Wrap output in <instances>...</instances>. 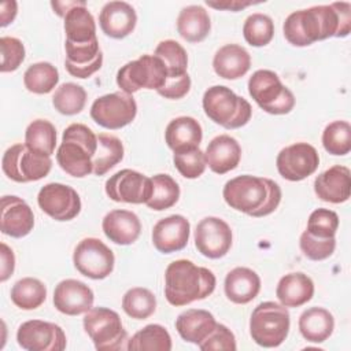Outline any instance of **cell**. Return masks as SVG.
<instances>
[{"mask_svg":"<svg viewBox=\"0 0 351 351\" xmlns=\"http://www.w3.org/2000/svg\"><path fill=\"white\" fill-rule=\"evenodd\" d=\"M243 36L250 45L265 47L271 41L274 36V23L266 14H251L244 21Z\"/></svg>","mask_w":351,"mask_h":351,"instance_id":"obj_43","label":"cell"},{"mask_svg":"<svg viewBox=\"0 0 351 351\" xmlns=\"http://www.w3.org/2000/svg\"><path fill=\"white\" fill-rule=\"evenodd\" d=\"M63 19L66 43L86 44L93 40H97L96 22L93 15L88 10L85 1H80V4L70 8Z\"/></svg>","mask_w":351,"mask_h":351,"instance_id":"obj_30","label":"cell"},{"mask_svg":"<svg viewBox=\"0 0 351 351\" xmlns=\"http://www.w3.org/2000/svg\"><path fill=\"white\" fill-rule=\"evenodd\" d=\"M299 245L306 258L311 261H324L333 254L336 248V239H319L304 230L300 234Z\"/></svg>","mask_w":351,"mask_h":351,"instance_id":"obj_47","label":"cell"},{"mask_svg":"<svg viewBox=\"0 0 351 351\" xmlns=\"http://www.w3.org/2000/svg\"><path fill=\"white\" fill-rule=\"evenodd\" d=\"M75 269L92 280H103L114 270V252L99 239L86 237L81 240L73 254Z\"/></svg>","mask_w":351,"mask_h":351,"instance_id":"obj_12","label":"cell"},{"mask_svg":"<svg viewBox=\"0 0 351 351\" xmlns=\"http://www.w3.org/2000/svg\"><path fill=\"white\" fill-rule=\"evenodd\" d=\"M122 308L134 319H147L156 310V298L149 289L134 287L123 295Z\"/></svg>","mask_w":351,"mask_h":351,"instance_id":"obj_41","label":"cell"},{"mask_svg":"<svg viewBox=\"0 0 351 351\" xmlns=\"http://www.w3.org/2000/svg\"><path fill=\"white\" fill-rule=\"evenodd\" d=\"M104 188L114 202L145 204L152 195V180L136 170L122 169L106 181Z\"/></svg>","mask_w":351,"mask_h":351,"instance_id":"obj_13","label":"cell"},{"mask_svg":"<svg viewBox=\"0 0 351 351\" xmlns=\"http://www.w3.org/2000/svg\"><path fill=\"white\" fill-rule=\"evenodd\" d=\"M129 351H170L171 337L167 329L159 324H149L136 332L128 341Z\"/></svg>","mask_w":351,"mask_h":351,"instance_id":"obj_34","label":"cell"},{"mask_svg":"<svg viewBox=\"0 0 351 351\" xmlns=\"http://www.w3.org/2000/svg\"><path fill=\"white\" fill-rule=\"evenodd\" d=\"M18 12V4L16 1L11 0V1H3L1 3V11H0V26L5 27L7 25H10Z\"/></svg>","mask_w":351,"mask_h":351,"instance_id":"obj_52","label":"cell"},{"mask_svg":"<svg viewBox=\"0 0 351 351\" xmlns=\"http://www.w3.org/2000/svg\"><path fill=\"white\" fill-rule=\"evenodd\" d=\"M1 49V73L15 71L25 60V47L16 37L4 36L0 38Z\"/></svg>","mask_w":351,"mask_h":351,"instance_id":"obj_48","label":"cell"},{"mask_svg":"<svg viewBox=\"0 0 351 351\" xmlns=\"http://www.w3.org/2000/svg\"><path fill=\"white\" fill-rule=\"evenodd\" d=\"M59 82V71L49 62H37L30 64L23 74L25 88L37 95H45L53 90Z\"/></svg>","mask_w":351,"mask_h":351,"instance_id":"obj_39","label":"cell"},{"mask_svg":"<svg viewBox=\"0 0 351 351\" xmlns=\"http://www.w3.org/2000/svg\"><path fill=\"white\" fill-rule=\"evenodd\" d=\"M191 233L189 221L180 214L159 219L152 229L154 247L162 254H171L186 247Z\"/></svg>","mask_w":351,"mask_h":351,"instance_id":"obj_19","label":"cell"},{"mask_svg":"<svg viewBox=\"0 0 351 351\" xmlns=\"http://www.w3.org/2000/svg\"><path fill=\"white\" fill-rule=\"evenodd\" d=\"M232 229L218 217L203 218L195 229V247L210 259H219L232 247Z\"/></svg>","mask_w":351,"mask_h":351,"instance_id":"obj_17","label":"cell"},{"mask_svg":"<svg viewBox=\"0 0 351 351\" xmlns=\"http://www.w3.org/2000/svg\"><path fill=\"white\" fill-rule=\"evenodd\" d=\"M137 114V104L132 95L112 92L97 97L90 106V118L101 128L117 130L132 123Z\"/></svg>","mask_w":351,"mask_h":351,"instance_id":"obj_11","label":"cell"},{"mask_svg":"<svg viewBox=\"0 0 351 351\" xmlns=\"http://www.w3.org/2000/svg\"><path fill=\"white\" fill-rule=\"evenodd\" d=\"M67 73L75 78H89L103 64V53L99 48V41L93 40L86 44L64 43Z\"/></svg>","mask_w":351,"mask_h":351,"instance_id":"obj_21","label":"cell"},{"mask_svg":"<svg viewBox=\"0 0 351 351\" xmlns=\"http://www.w3.org/2000/svg\"><path fill=\"white\" fill-rule=\"evenodd\" d=\"M86 103L85 89L74 82L62 84L52 96L55 110L63 115H75L81 112Z\"/></svg>","mask_w":351,"mask_h":351,"instance_id":"obj_42","label":"cell"},{"mask_svg":"<svg viewBox=\"0 0 351 351\" xmlns=\"http://www.w3.org/2000/svg\"><path fill=\"white\" fill-rule=\"evenodd\" d=\"M167 81V70L155 55H141L128 62L117 73V85L122 92L133 95L140 89H160Z\"/></svg>","mask_w":351,"mask_h":351,"instance_id":"obj_9","label":"cell"},{"mask_svg":"<svg viewBox=\"0 0 351 351\" xmlns=\"http://www.w3.org/2000/svg\"><path fill=\"white\" fill-rule=\"evenodd\" d=\"M319 165L317 149L308 143H295L282 148L276 159L280 176L288 181H302L311 176Z\"/></svg>","mask_w":351,"mask_h":351,"instance_id":"obj_15","label":"cell"},{"mask_svg":"<svg viewBox=\"0 0 351 351\" xmlns=\"http://www.w3.org/2000/svg\"><path fill=\"white\" fill-rule=\"evenodd\" d=\"M189 89H191V77L186 74L185 77H182L180 80L166 81V84L156 92L166 99L177 100V99L184 97L189 92Z\"/></svg>","mask_w":351,"mask_h":351,"instance_id":"obj_50","label":"cell"},{"mask_svg":"<svg viewBox=\"0 0 351 351\" xmlns=\"http://www.w3.org/2000/svg\"><path fill=\"white\" fill-rule=\"evenodd\" d=\"M82 324L97 351L128 350V332L117 311L107 307H92L85 313Z\"/></svg>","mask_w":351,"mask_h":351,"instance_id":"obj_7","label":"cell"},{"mask_svg":"<svg viewBox=\"0 0 351 351\" xmlns=\"http://www.w3.org/2000/svg\"><path fill=\"white\" fill-rule=\"evenodd\" d=\"M202 104L206 115L225 129H239L247 125L252 115L251 104L223 85L208 88L203 95Z\"/></svg>","mask_w":351,"mask_h":351,"instance_id":"obj_5","label":"cell"},{"mask_svg":"<svg viewBox=\"0 0 351 351\" xmlns=\"http://www.w3.org/2000/svg\"><path fill=\"white\" fill-rule=\"evenodd\" d=\"M37 203L55 221H71L81 211V199L77 191L60 182L44 185L37 195Z\"/></svg>","mask_w":351,"mask_h":351,"instance_id":"obj_16","label":"cell"},{"mask_svg":"<svg viewBox=\"0 0 351 351\" xmlns=\"http://www.w3.org/2000/svg\"><path fill=\"white\" fill-rule=\"evenodd\" d=\"M25 145L41 155L51 156L56 147V129L47 119H36L25 130Z\"/></svg>","mask_w":351,"mask_h":351,"instance_id":"obj_38","label":"cell"},{"mask_svg":"<svg viewBox=\"0 0 351 351\" xmlns=\"http://www.w3.org/2000/svg\"><path fill=\"white\" fill-rule=\"evenodd\" d=\"M97 151V136L84 123L69 125L56 151V162L71 177L82 178L93 173V158Z\"/></svg>","mask_w":351,"mask_h":351,"instance_id":"obj_4","label":"cell"},{"mask_svg":"<svg viewBox=\"0 0 351 351\" xmlns=\"http://www.w3.org/2000/svg\"><path fill=\"white\" fill-rule=\"evenodd\" d=\"M289 325V311L285 306L276 302H262L252 310L250 335L258 346L273 348L284 343Z\"/></svg>","mask_w":351,"mask_h":351,"instance_id":"obj_6","label":"cell"},{"mask_svg":"<svg viewBox=\"0 0 351 351\" xmlns=\"http://www.w3.org/2000/svg\"><path fill=\"white\" fill-rule=\"evenodd\" d=\"M339 228V215L329 208L314 210L307 221V232L319 239L335 237Z\"/></svg>","mask_w":351,"mask_h":351,"instance_id":"obj_46","label":"cell"},{"mask_svg":"<svg viewBox=\"0 0 351 351\" xmlns=\"http://www.w3.org/2000/svg\"><path fill=\"white\" fill-rule=\"evenodd\" d=\"M282 32L295 47H307L329 37H347L351 32V4L336 1L293 11L287 16Z\"/></svg>","mask_w":351,"mask_h":351,"instance_id":"obj_1","label":"cell"},{"mask_svg":"<svg viewBox=\"0 0 351 351\" xmlns=\"http://www.w3.org/2000/svg\"><path fill=\"white\" fill-rule=\"evenodd\" d=\"M248 93L267 114L284 115L295 107L293 93L271 70H256L248 80Z\"/></svg>","mask_w":351,"mask_h":351,"instance_id":"obj_8","label":"cell"},{"mask_svg":"<svg viewBox=\"0 0 351 351\" xmlns=\"http://www.w3.org/2000/svg\"><path fill=\"white\" fill-rule=\"evenodd\" d=\"M223 289L230 302L236 304H247L258 296L261 291V278L252 269L239 266L226 274Z\"/></svg>","mask_w":351,"mask_h":351,"instance_id":"obj_26","label":"cell"},{"mask_svg":"<svg viewBox=\"0 0 351 351\" xmlns=\"http://www.w3.org/2000/svg\"><path fill=\"white\" fill-rule=\"evenodd\" d=\"M210 30V16L202 5H188L180 11L177 18V32L188 43L203 41Z\"/></svg>","mask_w":351,"mask_h":351,"instance_id":"obj_33","label":"cell"},{"mask_svg":"<svg viewBox=\"0 0 351 351\" xmlns=\"http://www.w3.org/2000/svg\"><path fill=\"white\" fill-rule=\"evenodd\" d=\"M16 341L27 351H63L67 343L59 325L41 319L23 322L18 328Z\"/></svg>","mask_w":351,"mask_h":351,"instance_id":"obj_14","label":"cell"},{"mask_svg":"<svg viewBox=\"0 0 351 351\" xmlns=\"http://www.w3.org/2000/svg\"><path fill=\"white\" fill-rule=\"evenodd\" d=\"M34 226V214L21 197L5 195L1 197L0 229L4 234L21 239L27 236Z\"/></svg>","mask_w":351,"mask_h":351,"instance_id":"obj_20","label":"cell"},{"mask_svg":"<svg viewBox=\"0 0 351 351\" xmlns=\"http://www.w3.org/2000/svg\"><path fill=\"white\" fill-rule=\"evenodd\" d=\"M152 180V195L145 203L151 210L163 211L173 207L180 197V186L169 174H156Z\"/></svg>","mask_w":351,"mask_h":351,"instance_id":"obj_40","label":"cell"},{"mask_svg":"<svg viewBox=\"0 0 351 351\" xmlns=\"http://www.w3.org/2000/svg\"><path fill=\"white\" fill-rule=\"evenodd\" d=\"M199 348L202 351H211V350L234 351L237 346H236V339L233 332L223 324H217L214 330L199 344Z\"/></svg>","mask_w":351,"mask_h":351,"instance_id":"obj_49","label":"cell"},{"mask_svg":"<svg viewBox=\"0 0 351 351\" xmlns=\"http://www.w3.org/2000/svg\"><path fill=\"white\" fill-rule=\"evenodd\" d=\"M202 138V126L192 117H177L171 119L165 130V141L173 152L199 147Z\"/></svg>","mask_w":351,"mask_h":351,"instance_id":"obj_31","label":"cell"},{"mask_svg":"<svg viewBox=\"0 0 351 351\" xmlns=\"http://www.w3.org/2000/svg\"><path fill=\"white\" fill-rule=\"evenodd\" d=\"M217 324L210 311L189 308L177 317L176 329L182 340L199 346L214 330Z\"/></svg>","mask_w":351,"mask_h":351,"instance_id":"obj_28","label":"cell"},{"mask_svg":"<svg viewBox=\"0 0 351 351\" xmlns=\"http://www.w3.org/2000/svg\"><path fill=\"white\" fill-rule=\"evenodd\" d=\"M281 195V188L276 181L250 174L229 180L222 189L228 206L255 218L271 214L278 207Z\"/></svg>","mask_w":351,"mask_h":351,"instance_id":"obj_2","label":"cell"},{"mask_svg":"<svg viewBox=\"0 0 351 351\" xmlns=\"http://www.w3.org/2000/svg\"><path fill=\"white\" fill-rule=\"evenodd\" d=\"M77 4H80V1H52L51 5L53 8V11L56 12V15L64 18V15L67 14V11L73 7H75Z\"/></svg>","mask_w":351,"mask_h":351,"instance_id":"obj_54","label":"cell"},{"mask_svg":"<svg viewBox=\"0 0 351 351\" xmlns=\"http://www.w3.org/2000/svg\"><path fill=\"white\" fill-rule=\"evenodd\" d=\"M300 335L311 343H324L333 333L335 318L324 307H310L299 317Z\"/></svg>","mask_w":351,"mask_h":351,"instance_id":"obj_32","label":"cell"},{"mask_svg":"<svg viewBox=\"0 0 351 351\" xmlns=\"http://www.w3.org/2000/svg\"><path fill=\"white\" fill-rule=\"evenodd\" d=\"M101 228L106 237L119 245L133 244L141 233L138 217L129 210L121 208L107 213L103 218Z\"/></svg>","mask_w":351,"mask_h":351,"instance_id":"obj_25","label":"cell"},{"mask_svg":"<svg viewBox=\"0 0 351 351\" xmlns=\"http://www.w3.org/2000/svg\"><path fill=\"white\" fill-rule=\"evenodd\" d=\"M173 162L178 173L189 180L200 177L207 166L204 152L199 147L176 151L173 155Z\"/></svg>","mask_w":351,"mask_h":351,"instance_id":"obj_45","label":"cell"},{"mask_svg":"<svg viewBox=\"0 0 351 351\" xmlns=\"http://www.w3.org/2000/svg\"><path fill=\"white\" fill-rule=\"evenodd\" d=\"M47 299V287L43 281L33 277L18 280L11 288L12 303L22 310H34Z\"/></svg>","mask_w":351,"mask_h":351,"instance_id":"obj_37","label":"cell"},{"mask_svg":"<svg viewBox=\"0 0 351 351\" xmlns=\"http://www.w3.org/2000/svg\"><path fill=\"white\" fill-rule=\"evenodd\" d=\"M1 169L10 180L25 184L47 177L52 169V159L29 149L25 144H14L4 152Z\"/></svg>","mask_w":351,"mask_h":351,"instance_id":"obj_10","label":"cell"},{"mask_svg":"<svg viewBox=\"0 0 351 351\" xmlns=\"http://www.w3.org/2000/svg\"><path fill=\"white\" fill-rule=\"evenodd\" d=\"M313 295L314 282L302 271L285 274L280 278L276 288V296L285 307H300L310 302Z\"/></svg>","mask_w":351,"mask_h":351,"instance_id":"obj_29","label":"cell"},{"mask_svg":"<svg viewBox=\"0 0 351 351\" xmlns=\"http://www.w3.org/2000/svg\"><path fill=\"white\" fill-rule=\"evenodd\" d=\"M204 158L211 171L225 174L236 169L240 163L241 147L234 137L229 134H219L208 143Z\"/></svg>","mask_w":351,"mask_h":351,"instance_id":"obj_24","label":"cell"},{"mask_svg":"<svg viewBox=\"0 0 351 351\" xmlns=\"http://www.w3.org/2000/svg\"><path fill=\"white\" fill-rule=\"evenodd\" d=\"M322 145L326 152L337 156L351 151V126L347 121H333L322 132Z\"/></svg>","mask_w":351,"mask_h":351,"instance_id":"obj_44","label":"cell"},{"mask_svg":"<svg viewBox=\"0 0 351 351\" xmlns=\"http://www.w3.org/2000/svg\"><path fill=\"white\" fill-rule=\"evenodd\" d=\"M214 273L188 259L171 262L165 271V296L176 307L206 299L215 289Z\"/></svg>","mask_w":351,"mask_h":351,"instance_id":"obj_3","label":"cell"},{"mask_svg":"<svg viewBox=\"0 0 351 351\" xmlns=\"http://www.w3.org/2000/svg\"><path fill=\"white\" fill-rule=\"evenodd\" d=\"M314 192L318 199L328 203H344L351 195V171L348 167L335 165L314 180Z\"/></svg>","mask_w":351,"mask_h":351,"instance_id":"obj_22","label":"cell"},{"mask_svg":"<svg viewBox=\"0 0 351 351\" xmlns=\"http://www.w3.org/2000/svg\"><path fill=\"white\" fill-rule=\"evenodd\" d=\"M137 23L134 8L126 1H108L99 14V25L103 33L111 38L129 36Z\"/></svg>","mask_w":351,"mask_h":351,"instance_id":"obj_23","label":"cell"},{"mask_svg":"<svg viewBox=\"0 0 351 351\" xmlns=\"http://www.w3.org/2000/svg\"><path fill=\"white\" fill-rule=\"evenodd\" d=\"M206 4H207L208 7H213V8H217V10H228V11L236 12V11H240V10L248 7V5L254 4V3H252V1H237V0H233V1H218V3H215V1H208V0H207Z\"/></svg>","mask_w":351,"mask_h":351,"instance_id":"obj_53","label":"cell"},{"mask_svg":"<svg viewBox=\"0 0 351 351\" xmlns=\"http://www.w3.org/2000/svg\"><path fill=\"white\" fill-rule=\"evenodd\" d=\"M1 251H0V256H1V273H0V281L4 282L7 281L15 269V256L12 250L5 244L1 243Z\"/></svg>","mask_w":351,"mask_h":351,"instance_id":"obj_51","label":"cell"},{"mask_svg":"<svg viewBox=\"0 0 351 351\" xmlns=\"http://www.w3.org/2000/svg\"><path fill=\"white\" fill-rule=\"evenodd\" d=\"M123 159L122 141L107 133L97 136V151L93 158V174L104 176Z\"/></svg>","mask_w":351,"mask_h":351,"instance_id":"obj_36","label":"cell"},{"mask_svg":"<svg viewBox=\"0 0 351 351\" xmlns=\"http://www.w3.org/2000/svg\"><path fill=\"white\" fill-rule=\"evenodd\" d=\"M155 56L162 59L167 70V81H174L185 77L188 67V53L185 48L176 40L160 41L154 52Z\"/></svg>","mask_w":351,"mask_h":351,"instance_id":"obj_35","label":"cell"},{"mask_svg":"<svg viewBox=\"0 0 351 351\" xmlns=\"http://www.w3.org/2000/svg\"><path fill=\"white\" fill-rule=\"evenodd\" d=\"M251 56L248 51L239 44H226L221 47L213 59V69L217 75L225 80H237L248 73Z\"/></svg>","mask_w":351,"mask_h":351,"instance_id":"obj_27","label":"cell"},{"mask_svg":"<svg viewBox=\"0 0 351 351\" xmlns=\"http://www.w3.org/2000/svg\"><path fill=\"white\" fill-rule=\"evenodd\" d=\"M93 291L82 281L67 278L60 281L53 291V306L66 315L85 314L93 307Z\"/></svg>","mask_w":351,"mask_h":351,"instance_id":"obj_18","label":"cell"}]
</instances>
